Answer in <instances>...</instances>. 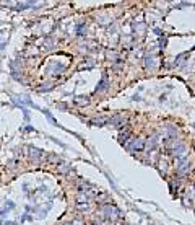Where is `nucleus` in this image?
I'll return each instance as SVG.
<instances>
[{
  "label": "nucleus",
  "instance_id": "nucleus-1",
  "mask_svg": "<svg viewBox=\"0 0 195 225\" xmlns=\"http://www.w3.org/2000/svg\"><path fill=\"white\" fill-rule=\"evenodd\" d=\"M176 163H177V168H176V173L177 176L184 178L190 173V163H189V158H176Z\"/></svg>",
  "mask_w": 195,
  "mask_h": 225
},
{
  "label": "nucleus",
  "instance_id": "nucleus-2",
  "mask_svg": "<svg viewBox=\"0 0 195 225\" xmlns=\"http://www.w3.org/2000/svg\"><path fill=\"white\" fill-rule=\"evenodd\" d=\"M125 145H127L132 152H141V150H145V142H143V139H130Z\"/></svg>",
  "mask_w": 195,
  "mask_h": 225
},
{
  "label": "nucleus",
  "instance_id": "nucleus-3",
  "mask_svg": "<svg viewBox=\"0 0 195 225\" xmlns=\"http://www.w3.org/2000/svg\"><path fill=\"white\" fill-rule=\"evenodd\" d=\"M109 124L117 129H124V126L127 124V116H114L109 119Z\"/></svg>",
  "mask_w": 195,
  "mask_h": 225
},
{
  "label": "nucleus",
  "instance_id": "nucleus-4",
  "mask_svg": "<svg viewBox=\"0 0 195 225\" xmlns=\"http://www.w3.org/2000/svg\"><path fill=\"white\" fill-rule=\"evenodd\" d=\"M130 137H132V132H130V129L129 127H125L122 132H120V135H119V140L122 142V144H127L130 140Z\"/></svg>",
  "mask_w": 195,
  "mask_h": 225
},
{
  "label": "nucleus",
  "instance_id": "nucleus-5",
  "mask_svg": "<svg viewBox=\"0 0 195 225\" xmlns=\"http://www.w3.org/2000/svg\"><path fill=\"white\" fill-rule=\"evenodd\" d=\"M85 202H88V193L86 191H80L76 194V204H85Z\"/></svg>",
  "mask_w": 195,
  "mask_h": 225
},
{
  "label": "nucleus",
  "instance_id": "nucleus-6",
  "mask_svg": "<svg viewBox=\"0 0 195 225\" xmlns=\"http://www.w3.org/2000/svg\"><path fill=\"white\" fill-rule=\"evenodd\" d=\"M158 168H159V171L163 173V175H168V170H169V166H168V161H166V160L159 158V161H158Z\"/></svg>",
  "mask_w": 195,
  "mask_h": 225
},
{
  "label": "nucleus",
  "instance_id": "nucleus-7",
  "mask_svg": "<svg viewBox=\"0 0 195 225\" xmlns=\"http://www.w3.org/2000/svg\"><path fill=\"white\" fill-rule=\"evenodd\" d=\"M91 122H93V124H96V126H104V124H107V122H109V119H106V118H94Z\"/></svg>",
  "mask_w": 195,
  "mask_h": 225
},
{
  "label": "nucleus",
  "instance_id": "nucleus-8",
  "mask_svg": "<svg viewBox=\"0 0 195 225\" xmlns=\"http://www.w3.org/2000/svg\"><path fill=\"white\" fill-rule=\"evenodd\" d=\"M29 153H31V158H34V160H39V158H41V155H42V153H41V152H39V150H36V149H31L29 150Z\"/></svg>",
  "mask_w": 195,
  "mask_h": 225
},
{
  "label": "nucleus",
  "instance_id": "nucleus-9",
  "mask_svg": "<svg viewBox=\"0 0 195 225\" xmlns=\"http://www.w3.org/2000/svg\"><path fill=\"white\" fill-rule=\"evenodd\" d=\"M106 86H107V78L104 77V78H103V82H101L99 85H98V88H96V90H98V91H103Z\"/></svg>",
  "mask_w": 195,
  "mask_h": 225
},
{
  "label": "nucleus",
  "instance_id": "nucleus-10",
  "mask_svg": "<svg viewBox=\"0 0 195 225\" xmlns=\"http://www.w3.org/2000/svg\"><path fill=\"white\" fill-rule=\"evenodd\" d=\"M57 170H59V173H68V171H70V166L68 165H62V166H59V168H57Z\"/></svg>",
  "mask_w": 195,
  "mask_h": 225
},
{
  "label": "nucleus",
  "instance_id": "nucleus-11",
  "mask_svg": "<svg viewBox=\"0 0 195 225\" xmlns=\"http://www.w3.org/2000/svg\"><path fill=\"white\" fill-rule=\"evenodd\" d=\"M76 209L83 212V210H90V205H88V202H85V204H78V205H76Z\"/></svg>",
  "mask_w": 195,
  "mask_h": 225
},
{
  "label": "nucleus",
  "instance_id": "nucleus-12",
  "mask_svg": "<svg viewBox=\"0 0 195 225\" xmlns=\"http://www.w3.org/2000/svg\"><path fill=\"white\" fill-rule=\"evenodd\" d=\"M49 161H52V163H57V166H59L60 158H59V157H55V155H49Z\"/></svg>",
  "mask_w": 195,
  "mask_h": 225
},
{
  "label": "nucleus",
  "instance_id": "nucleus-13",
  "mask_svg": "<svg viewBox=\"0 0 195 225\" xmlns=\"http://www.w3.org/2000/svg\"><path fill=\"white\" fill-rule=\"evenodd\" d=\"M76 105H86V101H88V98H86V96H85V98H83V96H81V98H76Z\"/></svg>",
  "mask_w": 195,
  "mask_h": 225
},
{
  "label": "nucleus",
  "instance_id": "nucleus-14",
  "mask_svg": "<svg viewBox=\"0 0 195 225\" xmlns=\"http://www.w3.org/2000/svg\"><path fill=\"white\" fill-rule=\"evenodd\" d=\"M145 62H146V67H153V57H146V60H145Z\"/></svg>",
  "mask_w": 195,
  "mask_h": 225
},
{
  "label": "nucleus",
  "instance_id": "nucleus-15",
  "mask_svg": "<svg viewBox=\"0 0 195 225\" xmlns=\"http://www.w3.org/2000/svg\"><path fill=\"white\" fill-rule=\"evenodd\" d=\"M72 225H85V224H83V220H81V219H75L73 222H72Z\"/></svg>",
  "mask_w": 195,
  "mask_h": 225
},
{
  "label": "nucleus",
  "instance_id": "nucleus-16",
  "mask_svg": "<svg viewBox=\"0 0 195 225\" xmlns=\"http://www.w3.org/2000/svg\"><path fill=\"white\" fill-rule=\"evenodd\" d=\"M64 225H72V222H65V224Z\"/></svg>",
  "mask_w": 195,
  "mask_h": 225
}]
</instances>
